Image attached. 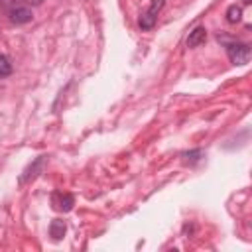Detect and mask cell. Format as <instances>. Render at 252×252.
I'll return each instance as SVG.
<instances>
[{"label":"cell","mask_w":252,"mask_h":252,"mask_svg":"<svg viewBox=\"0 0 252 252\" xmlns=\"http://www.w3.org/2000/svg\"><path fill=\"white\" fill-rule=\"evenodd\" d=\"M8 75H12V63L4 53H0V79H4Z\"/></svg>","instance_id":"obj_10"},{"label":"cell","mask_w":252,"mask_h":252,"mask_svg":"<svg viewBox=\"0 0 252 252\" xmlns=\"http://www.w3.org/2000/svg\"><path fill=\"white\" fill-rule=\"evenodd\" d=\"M207 39V30L203 26H197L193 32H189V37H187V47H197L201 43H205Z\"/></svg>","instance_id":"obj_6"},{"label":"cell","mask_w":252,"mask_h":252,"mask_svg":"<svg viewBox=\"0 0 252 252\" xmlns=\"http://www.w3.org/2000/svg\"><path fill=\"white\" fill-rule=\"evenodd\" d=\"M226 47V55L230 59V63L234 65H244L250 59V45L248 43H240V41H230L224 45Z\"/></svg>","instance_id":"obj_2"},{"label":"cell","mask_w":252,"mask_h":252,"mask_svg":"<svg viewBox=\"0 0 252 252\" xmlns=\"http://www.w3.org/2000/svg\"><path fill=\"white\" fill-rule=\"evenodd\" d=\"M201 158H203V150H191V152H185V154H181V159H183V163H189V165L197 163Z\"/></svg>","instance_id":"obj_9"},{"label":"cell","mask_w":252,"mask_h":252,"mask_svg":"<svg viewBox=\"0 0 252 252\" xmlns=\"http://www.w3.org/2000/svg\"><path fill=\"white\" fill-rule=\"evenodd\" d=\"M43 165H45V156L35 158V159H33V163H30V165L24 169V173L20 175V185H26V183L33 181V179L43 171Z\"/></svg>","instance_id":"obj_4"},{"label":"cell","mask_w":252,"mask_h":252,"mask_svg":"<svg viewBox=\"0 0 252 252\" xmlns=\"http://www.w3.org/2000/svg\"><path fill=\"white\" fill-rule=\"evenodd\" d=\"M65 230H67L65 220H61V219H53L51 220V224H49V236L53 240H61L63 234H65Z\"/></svg>","instance_id":"obj_7"},{"label":"cell","mask_w":252,"mask_h":252,"mask_svg":"<svg viewBox=\"0 0 252 252\" xmlns=\"http://www.w3.org/2000/svg\"><path fill=\"white\" fill-rule=\"evenodd\" d=\"M0 6L4 8V12H6V16H8V20L12 24H28V22H32L33 14H32V10L28 6H24V4H20L16 0H0Z\"/></svg>","instance_id":"obj_1"},{"label":"cell","mask_w":252,"mask_h":252,"mask_svg":"<svg viewBox=\"0 0 252 252\" xmlns=\"http://www.w3.org/2000/svg\"><path fill=\"white\" fill-rule=\"evenodd\" d=\"M26 2H28V4H32V6H39L43 0H26Z\"/></svg>","instance_id":"obj_11"},{"label":"cell","mask_w":252,"mask_h":252,"mask_svg":"<svg viewBox=\"0 0 252 252\" xmlns=\"http://www.w3.org/2000/svg\"><path fill=\"white\" fill-rule=\"evenodd\" d=\"M240 18H242V8L236 6V4H230L226 8V22L228 24H236V22H240Z\"/></svg>","instance_id":"obj_8"},{"label":"cell","mask_w":252,"mask_h":252,"mask_svg":"<svg viewBox=\"0 0 252 252\" xmlns=\"http://www.w3.org/2000/svg\"><path fill=\"white\" fill-rule=\"evenodd\" d=\"M163 4H165V0H152L150 8H148V10L142 14V18H140V28H142V30H152V28L156 26L158 14L161 12Z\"/></svg>","instance_id":"obj_3"},{"label":"cell","mask_w":252,"mask_h":252,"mask_svg":"<svg viewBox=\"0 0 252 252\" xmlns=\"http://www.w3.org/2000/svg\"><path fill=\"white\" fill-rule=\"evenodd\" d=\"M250 2H252V0H244V4H250Z\"/></svg>","instance_id":"obj_12"},{"label":"cell","mask_w":252,"mask_h":252,"mask_svg":"<svg viewBox=\"0 0 252 252\" xmlns=\"http://www.w3.org/2000/svg\"><path fill=\"white\" fill-rule=\"evenodd\" d=\"M51 203H53V207H55L57 211L67 213V211L73 209V205H75V197H73L71 193H59V191H57V193H53Z\"/></svg>","instance_id":"obj_5"}]
</instances>
